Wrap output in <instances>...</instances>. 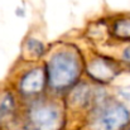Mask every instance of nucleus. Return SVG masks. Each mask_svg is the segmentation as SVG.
Wrapping results in <instances>:
<instances>
[{
  "instance_id": "obj_1",
  "label": "nucleus",
  "mask_w": 130,
  "mask_h": 130,
  "mask_svg": "<svg viewBox=\"0 0 130 130\" xmlns=\"http://www.w3.org/2000/svg\"><path fill=\"white\" fill-rule=\"evenodd\" d=\"M85 61L80 49L73 44H62L44 64L47 87L56 93L70 92L80 82Z\"/></svg>"
},
{
  "instance_id": "obj_2",
  "label": "nucleus",
  "mask_w": 130,
  "mask_h": 130,
  "mask_svg": "<svg viewBox=\"0 0 130 130\" xmlns=\"http://www.w3.org/2000/svg\"><path fill=\"white\" fill-rule=\"evenodd\" d=\"M22 130H63L67 124L66 106L53 97L30 100L20 114Z\"/></svg>"
},
{
  "instance_id": "obj_3",
  "label": "nucleus",
  "mask_w": 130,
  "mask_h": 130,
  "mask_svg": "<svg viewBox=\"0 0 130 130\" xmlns=\"http://www.w3.org/2000/svg\"><path fill=\"white\" fill-rule=\"evenodd\" d=\"M130 126V110L114 99H101L88 110L81 130H126Z\"/></svg>"
},
{
  "instance_id": "obj_4",
  "label": "nucleus",
  "mask_w": 130,
  "mask_h": 130,
  "mask_svg": "<svg viewBox=\"0 0 130 130\" xmlns=\"http://www.w3.org/2000/svg\"><path fill=\"white\" fill-rule=\"evenodd\" d=\"M85 70L92 82L97 85H109L120 75L121 66L118 61L109 56L95 54L85 63Z\"/></svg>"
},
{
  "instance_id": "obj_5",
  "label": "nucleus",
  "mask_w": 130,
  "mask_h": 130,
  "mask_svg": "<svg viewBox=\"0 0 130 130\" xmlns=\"http://www.w3.org/2000/svg\"><path fill=\"white\" fill-rule=\"evenodd\" d=\"M47 88L44 66H36L24 71L17 81V93L23 99L34 100L42 96Z\"/></svg>"
},
{
  "instance_id": "obj_6",
  "label": "nucleus",
  "mask_w": 130,
  "mask_h": 130,
  "mask_svg": "<svg viewBox=\"0 0 130 130\" xmlns=\"http://www.w3.org/2000/svg\"><path fill=\"white\" fill-rule=\"evenodd\" d=\"M105 97V96H104ZM101 97V99H104ZM101 99H99L97 92L93 87L85 82H80L70 91L68 96V106L73 109H92Z\"/></svg>"
},
{
  "instance_id": "obj_7",
  "label": "nucleus",
  "mask_w": 130,
  "mask_h": 130,
  "mask_svg": "<svg viewBox=\"0 0 130 130\" xmlns=\"http://www.w3.org/2000/svg\"><path fill=\"white\" fill-rule=\"evenodd\" d=\"M111 36L130 43V17L118 18L111 25Z\"/></svg>"
},
{
  "instance_id": "obj_8",
  "label": "nucleus",
  "mask_w": 130,
  "mask_h": 130,
  "mask_svg": "<svg viewBox=\"0 0 130 130\" xmlns=\"http://www.w3.org/2000/svg\"><path fill=\"white\" fill-rule=\"evenodd\" d=\"M24 53L29 59H39L45 54V45L37 38H28L24 43Z\"/></svg>"
},
{
  "instance_id": "obj_9",
  "label": "nucleus",
  "mask_w": 130,
  "mask_h": 130,
  "mask_svg": "<svg viewBox=\"0 0 130 130\" xmlns=\"http://www.w3.org/2000/svg\"><path fill=\"white\" fill-rule=\"evenodd\" d=\"M121 62L130 68V44H128L121 53Z\"/></svg>"
},
{
  "instance_id": "obj_10",
  "label": "nucleus",
  "mask_w": 130,
  "mask_h": 130,
  "mask_svg": "<svg viewBox=\"0 0 130 130\" xmlns=\"http://www.w3.org/2000/svg\"><path fill=\"white\" fill-rule=\"evenodd\" d=\"M128 130H130V126H129V128H128Z\"/></svg>"
}]
</instances>
